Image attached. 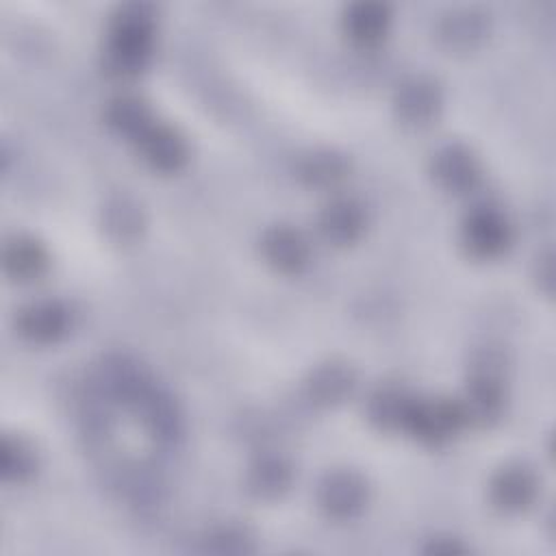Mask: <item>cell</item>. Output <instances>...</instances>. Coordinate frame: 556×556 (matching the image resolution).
<instances>
[{"label": "cell", "mask_w": 556, "mask_h": 556, "mask_svg": "<svg viewBox=\"0 0 556 556\" xmlns=\"http://www.w3.org/2000/svg\"><path fill=\"white\" fill-rule=\"evenodd\" d=\"M356 389V371L345 361H324L304 380L306 397L317 406H337Z\"/></svg>", "instance_id": "16"}, {"label": "cell", "mask_w": 556, "mask_h": 556, "mask_svg": "<svg viewBox=\"0 0 556 556\" xmlns=\"http://www.w3.org/2000/svg\"><path fill=\"white\" fill-rule=\"evenodd\" d=\"M104 122L113 132L137 141L154 124V117L141 96L117 93L104 106Z\"/></svg>", "instance_id": "20"}, {"label": "cell", "mask_w": 556, "mask_h": 556, "mask_svg": "<svg viewBox=\"0 0 556 556\" xmlns=\"http://www.w3.org/2000/svg\"><path fill=\"white\" fill-rule=\"evenodd\" d=\"M539 495V478L523 463L500 467L489 480V502L504 515L528 510Z\"/></svg>", "instance_id": "10"}, {"label": "cell", "mask_w": 556, "mask_h": 556, "mask_svg": "<svg viewBox=\"0 0 556 556\" xmlns=\"http://www.w3.org/2000/svg\"><path fill=\"white\" fill-rule=\"evenodd\" d=\"M513 226L506 215L489 204L473 206L460 224V243L473 258H495L508 250Z\"/></svg>", "instance_id": "6"}, {"label": "cell", "mask_w": 556, "mask_h": 556, "mask_svg": "<svg viewBox=\"0 0 556 556\" xmlns=\"http://www.w3.org/2000/svg\"><path fill=\"white\" fill-rule=\"evenodd\" d=\"M350 174V159L337 150L319 148L300 156L295 163V176L315 189H328L345 180Z\"/></svg>", "instance_id": "21"}, {"label": "cell", "mask_w": 556, "mask_h": 556, "mask_svg": "<svg viewBox=\"0 0 556 556\" xmlns=\"http://www.w3.org/2000/svg\"><path fill=\"white\" fill-rule=\"evenodd\" d=\"M415 404V395L395 382L378 384L365 404V415L369 424L382 432H404L406 419Z\"/></svg>", "instance_id": "17"}, {"label": "cell", "mask_w": 556, "mask_h": 556, "mask_svg": "<svg viewBox=\"0 0 556 556\" xmlns=\"http://www.w3.org/2000/svg\"><path fill=\"white\" fill-rule=\"evenodd\" d=\"M156 11L146 2L119 4L109 20L102 65L115 78L141 74L154 52Z\"/></svg>", "instance_id": "1"}, {"label": "cell", "mask_w": 556, "mask_h": 556, "mask_svg": "<svg viewBox=\"0 0 556 556\" xmlns=\"http://www.w3.org/2000/svg\"><path fill=\"white\" fill-rule=\"evenodd\" d=\"M552 252H545L541 258H536V282L545 293H552Z\"/></svg>", "instance_id": "26"}, {"label": "cell", "mask_w": 556, "mask_h": 556, "mask_svg": "<svg viewBox=\"0 0 556 556\" xmlns=\"http://www.w3.org/2000/svg\"><path fill=\"white\" fill-rule=\"evenodd\" d=\"M391 7L378 0L350 2L341 13V28L345 37L363 48L380 43L391 26Z\"/></svg>", "instance_id": "15"}, {"label": "cell", "mask_w": 556, "mask_h": 556, "mask_svg": "<svg viewBox=\"0 0 556 556\" xmlns=\"http://www.w3.org/2000/svg\"><path fill=\"white\" fill-rule=\"evenodd\" d=\"M491 30V17L478 7H458L445 11L437 22V39L447 50H471L480 46Z\"/></svg>", "instance_id": "13"}, {"label": "cell", "mask_w": 556, "mask_h": 556, "mask_svg": "<svg viewBox=\"0 0 556 556\" xmlns=\"http://www.w3.org/2000/svg\"><path fill=\"white\" fill-rule=\"evenodd\" d=\"M430 174L441 189L460 195L473 191L480 185L482 167L469 146L450 141L434 150L430 159Z\"/></svg>", "instance_id": "8"}, {"label": "cell", "mask_w": 556, "mask_h": 556, "mask_svg": "<svg viewBox=\"0 0 556 556\" xmlns=\"http://www.w3.org/2000/svg\"><path fill=\"white\" fill-rule=\"evenodd\" d=\"M263 258L282 274H300L311 263V243L306 235L291 224H274L258 239Z\"/></svg>", "instance_id": "11"}, {"label": "cell", "mask_w": 556, "mask_h": 556, "mask_svg": "<svg viewBox=\"0 0 556 556\" xmlns=\"http://www.w3.org/2000/svg\"><path fill=\"white\" fill-rule=\"evenodd\" d=\"M428 554H443V556H452V554H465L467 547L454 539V536H437L430 541V545L426 547Z\"/></svg>", "instance_id": "25"}, {"label": "cell", "mask_w": 556, "mask_h": 556, "mask_svg": "<svg viewBox=\"0 0 556 556\" xmlns=\"http://www.w3.org/2000/svg\"><path fill=\"white\" fill-rule=\"evenodd\" d=\"M463 426H467V417L460 400L415 397L404 432L426 445H441L450 441Z\"/></svg>", "instance_id": "4"}, {"label": "cell", "mask_w": 556, "mask_h": 556, "mask_svg": "<svg viewBox=\"0 0 556 556\" xmlns=\"http://www.w3.org/2000/svg\"><path fill=\"white\" fill-rule=\"evenodd\" d=\"M293 482V465L274 452L258 454L245 469L243 486L256 500H278Z\"/></svg>", "instance_id": "18"}, {"label": "cell", "mask_w": 556, "mask_h": 556, "mask_svg": "<svg viewBox=\"0 0 556 556\" xmlns=\"http://www.w3.org/2000/svg\"><path fill=\"white\" fill-rule=\"evenodd\" d=\"M443 109V91L430 76H410L393 93L395 117L413 128L428 126Z\"/></svg>", "instance_id": "9"}, {"label": "cell", "mask_w": 556, "mask_h": 556, "mask_svg": "<svg viewBox=\"0 0 556 556\" xmlns=\"http://www.w3.org/2000/svg\"><path fill=\"white\" fill-rule=\"evenodd\" d=\"M102 228L117 243L135 241L146 228V217L139 202L128 195L106 200L102 206Z\"/></svg>", "instance_id": "22"}, {"label": "cell", "mask_w": 556, "mask_h": 556, "mask_svg": "<svg viewBox=\"0 0 556 556\" xmlns=\"http://www.w3.org/2000/svg\"><path fill=\"white\" fill-rule=\"evenodd\" d=\"M367 228V211L356 198H334L317 215L319 235L332 245L354 243Z\"/></svg>", "instance_id": "14"}, {"label": "cell", "mask_w": 556, "mask_h": 556, "mask_svg": "<svg viewBox=\"0 0 556 556\" xmlns=\"http://www.w3.org/2000/svg\"><path fill=\"white\" fill-rule=\"evenodd\" d=\"M254 536L248 528L243 526H219L213 528L204 539H202V552H213V554H250L254 552Z\"/></svg>", "instance_id": "24"}, {"label": "cell", "mask_w": 556, "mask_h": 556, "mask_svg": "<svg viewBox=\"0 0 556 556\" xmlns=\"http://www.w3.org/2000/svg\"><path fill=\"white\" fill-rule=\"evenodd\" d=\"M317 506L332 521L356 519L369 502V484L354 469H332L317 484Z\"/></svg>", "instance_id": "5"}, {"label": "cell", "mask_w": 556, "mask_h": 556, "mask_svg": "<svg viewBox=\"0 0 556 556\" xmlns=\"http://www.w3.org/2000/svg\"><path fill=\"white\" fill-rule=\"evenodd\" d=\"M72 328V311L65 302L43 298L24 304L15 315V330L22 339L48 345L61 341Z\"/></svg>", "instance_id": "7"}, {"label": "cell", "mask_w": 556, "mask_h": 556, "mask_svg": "<svg viewBox=\"0 0 556 556\" xmlns=\"http://www.w3.org/2000/svg\"><path fill=\"white\" fill-rule=\"evenodd\" d=\"M50 267L46 245L30 235H11L2 245V269L15 282L39 280Z\"/></svg>", "instance_id": "19"}, {"label": "cell", "mask_w": 556, "mask_h": 556, "mask_svg": "<svg viewBox=\"0 0 556 556\" xmlns=\"http://www.w3.org/2000/svg\"><path fill=\"white\" fill-rule=\"evenodd\" d=\"M139 156L154 172L174 174L189 161V143L180 130L154 122L137 141Z\"/></svg>", "instance_id": "12"}, {"label": "cell", "mask_w": 556, "mask_h": 556, "mask_svg": "<svg viewBox=\"0 0 556 556\" xmlns=\"http://www.w3.org/2000/svg\"><path fill=\"white\" fill-rule=\"evenodd\" d=\"M504 358L493 348H482L473 361L460 400L467 424L491 426L504 413Z\"/></svg>", "instance_id": "2"}, {"label": "cell", "mask_w": 556, "mask_h": 556, "mask_svg": "<svg viewBox=\"0 0 556 556\" xmlns=\"http://www.w3.org/2000/svg\"><path fill=\"white\" fill-rule=\"evenodd\" d=\"M39 458L35 447L20 434H2L0 439V478L22 484L37 473Z\"/></svg>", "instance_id": "23"}, {"label": "cell", "mask_w": 556, "mask_h": 556, "mask_svg": "<svg viewBox=\"0 0 556 556\" xmlns=\"http://www.w3.org/2000/svg\"><path fill=\"white\" fill-rule=\"evenodd\" d=\"M141 421L143 430L163 445H174L185 434V415L174 395L154 378L139 391L128 406Z\"/></svg>", "instance_id": "3"}]
</instances>
